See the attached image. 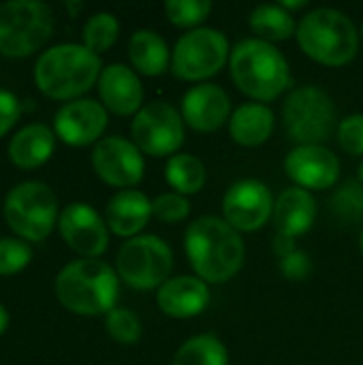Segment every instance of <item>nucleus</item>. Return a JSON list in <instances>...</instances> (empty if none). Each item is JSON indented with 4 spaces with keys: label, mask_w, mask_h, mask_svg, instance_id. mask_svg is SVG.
Here are the masks:
<instances>
[{
    "label": "nucleus",
    "mask_w": 363,
    "mask_h": 365,
    "mask_svg": "<svg viewBox=\"0 0 363 365\" xmlns=\"http://www.w3.org/2000/svg\"><path fill=\"white\" fill-rule=\"evenodd\" d=\"M186 257L203 282L220 284L231 280L244 265V242L225 218L201 216L186 229Z\"/></svg>",
    "instance_id": "nucleus-1"
},
{
    "label": "nucleus",
    "mask_w": 363,
    "mask_h": 365,
    "mask_svg": "<svg viewBox=\"0 0 363 365\" xmlns=\"http://www.w3.org/2000/svg\"><path fill=\"white\" fill-rule=\"evenodd\" d=\"M118 274L101 259H77L66 263L53 282L58 302L75 314H109L118 302Z\"/></svg>",
    "instance_id": "nucleus-2"
},
{
    "label": "nucleus",
    "mask_w": 363,
    "mask_h": 365,
    "mask_svg": "<svg viewBox=\"0 0 363 365\" xmlns=\"http://www.w3.org/2000/svg\"><path fill=\"white\" fill-rule=\"evenodd\" d=\"M103 73L98 53L86 45L62 43L43 51L34 64L39 90L56 101H75L88 92Z\"/></svg>",
    "instance_id": "nucleus-3"
},
{
    "label": "nucleus",
    "mask_w": 363,
    "mask_h": 365,
    "mask_svg": "<svg viewBox=\"0 0 363 365\" xmlns=\"http://www.w3.org/2000/svg\"><path fill=\"white\" fill-rule=\"evenodd\" d=\"M229 66L235 86L257 103H270L291 86V71L285 56L261 38L237 43L231 49Z\"/></svg>",
    "instance_id": "nucleus-4"
},
{
    "label": "nucleus",
    "mask_w": 363,
    "mask_h": 365,
    "mask_svg": "<svg viewBox=\"0 0 363 365\" xmlns=\"http://www.w3.org/2000/svg\"><path fill=\"white\" fill-rule=\"evenodd\" d=\"M297 43L315 62L344 66L359 51V32L347 13L338 9H315L302 17Z\"/></svg>",
    "instance_id": "nucleus-5"
},
{
    "label": "nucleus",
    "mask_w": 363,
    "mask_h": 365,
    "mask_svg": "<svg viewBox=\"0 0 363 365\" xmlns=\"http://www.w3.org/2000/svg\"><path fill=\"white\" fill-rule=\"evenodd\" d=\"M282 124L297 145H321L338 130L336 105L319 86H300L282 105Z\"/></svg>",
    "instance_id": "nucleus-6"
},
{
    "label": "nucleus",
    "mask_w": 363,
    "mask_h": 365,
    "mask_svg": "<svg viewBox=\"0 0 363 365\" xmlns=\"http://www.w3.org/2000/svg\"><path fill=\"white\" fill-rule=\"evenodd\" d=\"M53 32V13L39 0H9L0 4V53L26 58L39 51Z\"/></svg>",
    "instance_id": "nucleus-7"
},
{
    "label": "nucleus",
    "mask_w": 363,
    "mask_h": 365,
    "mask_svg": "<svg viewBox=\"0 0 363 365\" xmlns=\"http://www.w3.org/2000/svg\"><path fill=\"white\" fill-rule=\"evenodd\" d=\"M58 199L43 182H21L4 197V220L24 242H43L58 225Z\"/></svg>",
    "instance_id": "nucleus-8"
},
{
    "label": "nucleus",
    "mask_w": 363,
    "mask_h": 365,
    "mask_svg": "<svg viewBox=\"0 0 363 365\" xmlns=\"http://www.w3.org/2000/svg\"><path fill=\"white\" fill-rule=\"evenodd\" d=\"M173 269L171 248L156 235H137L122 244L116 257L118 278L135 291L160 289Z\"/></svg>",
    "instance_id": "nucleus-9"
},
{
    "label": "nucleus",
    "mask_w": 363,
    "mask_h": 365,
    "mask_svg": "<svg viewBox=\"0 0 363 365\" xmlns=\"http://www.w3.org/2000/svg\"><path fill=\"white\" fill-rule=\"evenodd\" d=\"M229 58V41L220 30L195 28L175 43L171 71L178 79L203 81L216 75Z\"/></svg>",
    "instance_id": "nucleus-10"
},
{
    "label": "nucleus",
    "mask_w": 363,
    "mask_h": 365,
    "mask_svg": "<svg viewBox=\"0 0 363 365\" xmlns=\"http://www.w3.org/2000/svg\"><path fill=\"white\" fill-rule=\"evenodd\" d=\"M131 135L133 143L148 156H175L184 143V120L173 105L152 101L135 113Z\"/></svg>",
    "instance_id": "nucleus-11"
},
{
    "label": "nucleus",
    "mask_w": 363,
    "mask_h": 365,
    "mask_svg": "<svg viewBox=\"0 0 363 365\" xmlns=\"http://www.w3.org/2000/svg\"><path fill=\"white\" fill-rule=\"evenodd\" d=\"M92 167L96 175L116 188L128 190L143 178V156L141 150L124 137H105L92 150Z\"/></svg>",
    "instance_id": "nucleus-12"
},
{
    "label": "nucleus",
    "mask_w": 363,
    "mask_h": 365,
    "mask_svg": "<svg viewBox=\"0 0 363 365\" xmlns=\"http://www.w3.org/2000/svg\"><path fill=\"white\" fill-rule=\"evenodd\" d=\"M274 197L259 180L235 182L223 197L225 220L235 231H257L274 216Z\"/></svg>",
    "instance_id": "nucleus-13"
},
{
    "label": "nucleus",
    "mask_w": 363,
    "mask_h": 365,
    "mask_svg": "<svg viewBox=\"0 0 363 365\" xmlns=\"http://www.w3.org/2000/svg\"><path fill=\"white\" fill-rule=\"evenodd\" d=\"M58 229L66 246L83 259H96L109 246L107 222L88 203L66 205L60 212Z\"/></svg>",
    "instance_id": "nucleus-14"
},
{
    "label": "nucleus",
    "mask_w": 363,
    "mask_h": 365,
    "mask_svg": "<svg viewBox=\"0 0 363 365\" xmlns=\"http://www.w3.org/2000/svg\"><path fill=\"white\" fill-rule=\"evenodd\" d=\"M53 128L56 137L68 145L81 148L94 141L98 143V137L107 128V111L92 98H75L56 111Z\"/></svg>",
    "instance_id": "nucleus-15"
},
{
    "label": "nucleus",
    "mask_w": 363,
    "mask_h": 365,
    "mask_svg": "<svg viewBox=\"0 0 363 365\" xmlns=\"http://www.w3.org/2000/svg\"><path fill=\"white\" fill-rule=\"evenodd\" d=\"M285 171L300 188L325 190L338 182L340 160L325 145H297L289 152Z\"/></svg>",
    "instance_id": "nucleus-16"
},
{
    "label": "nucleus",
    "mask_w": 363,
    "mask_h": 365,
    "mask_svg": "<svg viewBox=\"0 0 363 365\" xmlns=\"http://www.w3.org/2000/svg\"><path fill=\"white\" fill-rule=\"evenodd\" d=\"M229 113V94L216 83L193 86L182 98V120L199 133L218 130L227 120H231Z\"/></svg>",
    "instance_id": "nucleus-17"
},
{
    "label": "nucleus",
    "mask_w": 363,
    "mask_h": 365,
    "mask_svg": "<svg viewBox=\"0 0 363 365\" xmlns=\"http://www.w3.org/2000/svg\"><path fill=\"white\" fill-rule=\"evenodd\" d=\"M96 86L103 107L118 115H131L143 107V86L137 73L124 64L105 66Z\"/></svg>",
    "instance_id": "nucleus-18"
},
{
    "label": "nucleus",
    "mask_w": 363,
    "mask_h": 365,
    "mask_svg": "<svg viewBox=\"0 0 363 365\" xmlns=\"http://www.w3.org/2000/svg\"><path fill=\"white\" fill-rule=\"evenodd\" d=\"M158 308L173 319H190L201 314L210 304L208 282L197 276L169 278L156 293Z\"/></svg>",
    "instance_id": "nucleus-19"
},
{
    "label": "nucleus",
    "mask_w": 363,
    "mask_h": 365,
    "mask_svg": "<svg viewBox=\"0 0 363 365\" xmlns=\"http://www.w3.org/2000/svg\"><path fill=\"white\" fill-rule=\"evenodd\" d=\"M274 227L276 235L285 237H300L304 235L317 218V201L306 188H287L280 192L274 205Z\"/></svg>",
    "instance_id": "nucleus-20"
},
{
    "label": "nucleus",
    "mask_w": 363,
    "mask_h": 365,
    "mask_svg": "<svg viewBox=\"0 0 363 365\" xmlns=\"http://www.w3.org/2000/svg\"><path fill=\"white\" fill-rule=\"evenodd\" d=\"M150 216L152 201L135 188L116 192L105 210L107 227L120 237H137V233L148 225Z\"/></svg>",
    "instance_id": "nucleus-21"
},
{
    "label": "nucleus",
    "mask_w": 363,
    "mask_h": 365,
    "mask_svg": "<svg viewBox=\"0 0 363 365\" xmlns=\"http://www.w3.org/2000/svg\"><path fill=\"white\" fill-rule=\"evenodd\" d=\"M56 148V135L49 126L34 122L19 128L9 143V158L19 169H36L45 165Z\"/></svg>",
    "instance_id": "nucleus-22"
},
{
    "label": "nucleus",
    "mask_w": 363,
    "mask_h": 365,
    "mask_svg": "<svg viewBox=\"0 0 363 365\" xmlns=\"http://www.w3.org/2000/svg\"><path fill=\"white\" fill-rule=\"evenodd\" d=\"M274 130V111L263 103H246L237 107L229 120V135L244 148L263 145Z\"/></svg>",
    "instance_id": "nucleus-23"
},
{
    "label": "nucleus",
    "mask_w": 363,
    "mask_h": 365,
    "mask_svg": "<svg viewBox=\"0 0 363 365\" xmlns=\"http://www.w3.org/2000/svg\"><path fill=\"white\" fill-rule=\"evenodd\" d=\"M128 58L133 66L150 77L163 75L171 66L169 47L154 30H137L128 41Z\"/></svg>",
    "instance_id": "nucleus-24"
},
{
    "label": "nucleus",
    "mask_w": 363,
    "mask_h": 365,
    "mask_svg": "<svg viewBox=\"0 0 363 365\" xmlns=\"http://www.w3.org/2000/svg\"><path fill=\"white\" fill-rule=\"evenodd\" d=\"M250 28L265 43L287 41L293 32H297L295 19L280 4H261V6H257L250 13Z\"/></svg>",
    "instance_id": "nucleus-25"
},
{
    "label": "nucleus",
    "mask_w": 363,
    "mask_h": 365,
    "mask_svg": "<svg viewBox=\"0 0 363 365\" xmlns=\"http://www.w3.org/2000/svg\"><path fill=\"white\" fill-rule=\"evenodd\" d=\"M165 178L178 195H195L205 186L208 171L205 165L193 154H175L169 158Z\"/></svg>",
    "instance_id": "nucleus-26"
},
{
    "label": "nucleus",
    "mask_w": 363,
    "mask_h": 365,
    "mask_svg": "<svg viewBox=\"0 0 363 365\" xmlns=\"http://www.w3.org/2000/svg\"><path fill=\"white\" fill-rule=\"evenodd\" d=\"M173 365H229V351L216 336L201 334L178 349Z\"/></svg>",
    "instance_id": "nucleus-27"
},
{
    "label": "nucleus",
    "mask_w": 363,
    "mask_h": 365,
    "mask_svg": "<svg viewBox=\"0 0 363 365\" xmlns=\"http://www.w3.org/2000/svg\"><path fill=\"white\" fill-rule=\"evenodd\" d=\"M332 214L344 225L363 222V184L359 180H347L332 195Z\"/></svg>",
    "instance_id": "nucleus-28"
},
{
    "label": "nucleus",
    "mask_w": 363,
    "mask_h": 365,
    "mask_svg": "<svg viewBox=\"0 0 363 365\" xmlns=\"http://www.w3.org/2000/svg\"><path fill=\"white\" fill-rule=\"evenodd\" d=\"M118 32L120 24L111 13H94L83 26V45L94 53L107 51L118 41Z\"/></svg>",
    "instance_id": "nucleus-29"
},
{
    "label": "nucleus",
    "mask_w": 363,
    "mask_h": 365,
    "mask_svg": "<svg viewBox=\"0 0 363 365\" xmlns=\"http://www.w3.org/2000/svg\"><path fill=\"white\" fill-rule=\"evenodd\" d=\"M105 327L118 344H137L141 338V323L137 314L126 308H113L105 319Z\"/></svg>",
    "instance_id": "nucleus-30"
},
{
    "label": "nucleus",
    "mask_w": 363,
    "mask_h": 365,
    "mask_svg": "<svg viewBox=\"0 0 363 365\" xmlns=\"http://www.w3.org/2000/svg\"><path fill=\"white\" fill-rule=\"evenodd\" d=\"M212 11L210 0H169L165 4V13L171 24L180 28H193L201 24Z\"/></svg>",
    "instance_id": "nucleus-31"
},
{
    "label": "nucleus",
    "mask_w": 363,
    "mask_h": 365,
    "mask_svg": "<svg viewBox=\"0 0 363 365\" xmlns=\"http://www.w3.org/2000/svg\"><path fill=\"white\" fill-rule=\"evenodd\" d=\"M32 259L28 242L19 237H0V276L19 274Z\"/></svg>",
    "instance_id": "nucleus-32"
},
{
    "label": "nucleus",
    "mask_w": 363,
    "mask_h": 365,
    "mask_svg": "<svg viewBox=\"0 0 363 365\" xmlns=\"http://www.w3.org/2000/svg\"><path fill=\"white\" fill-rule=\"evenodd\" d=\"M152 214L165 222V225H173V222H182L188 214H190V203L184 195L178 192H165L158 195L152 201Z\"/></svg>",
    "instance_id": "nucleus-33"
},
{
    "label": "nucleus",
    "mask_w": 363,
    "mask_h": 365,
    "mask_svg": "<svg viewBox=\"0 0 363 365\" xmlns=\"http://www.w3.org/2000/svg\"><path fill=\"white\" fill-rule=\"evenodd\" d=\"M338 143L351 156L363 154V113H353L338 124Z\"/></svg>",
    "instance_id": "nucleus-34"
},
{
    "label": "nucleus",
    "mask_w": 363,
    "mask_h": 365,
    "mask_svg": "<svg viewBox=\"0 0 363 365\" xmlns=\"http://www.w3.org/2000/svg\"><path fill=\"white\" fill-rule=\"evenodd\" d=\"M19 115H21L19 98L11 90L0 88V137H4L15 126Z\"/></svg>",
    "instance_id": "nucleus-35"
},
{
    "label": "nucleus",
    "mask_w": 363,
    "mask_h": 365,
    "mask_svg": "<svg viewBox=\"0 0 363 365\" xmlns=\"http://www.w3.org/2000/svg\"><path fill=\"white\" fill-rule=\"evenodd\" d=\"M280 269H282V274H285L289 280H304V278L310 276L312 263H310L308 255H306L304 250L297 248V250H293L291 255H287V257L280 259Z\"/></svg>",
    "instance_id": "nucleus-36"
},
{
    "label": "nucleus",
    "mask_w": 363,
    "mask_h": 365,
    "mask_svg": "<svg viewBox=\"0 0 363 365\" xmlns=\"http://www.w3.org/2000/svg\"><path fill=\"white\" fill-rule=\"evenodd\" d=\"M274 250H276V255L282 259V257L291 255L293 250H297V246H295V240H291V237H285V235H276Z\"/></svg>",
    "instance_id": "nucleus-37"
},
{
    "label": "nucleus",
    "mask_w": 363,
    "mask_h": 365,
    "mask_svg": "<svg viewBox=\"0 0 363 365\" xmlns=\"http://www.w3.org/2000/svg\"><path fill=\"white\" fill-rule=\"evenodd\" d=\"M6 327H9V312H6V308L0 304V336L6 331Z\"/></svg>",
    "instance_id": "nucleus-38"
},
{
    "label": "nucleus",
    "mask_w": 363,
    "mask_h": 365,
    "mask_svg": "<svg viewBox=\"0 0 363 365\" xmlns=\"http://www.w3.org/2000/svg\"><path fill=\"white\" fill-rule=\"evenodd\" d=\"M66 6H68V11H73V13H75V11H79V9H81V2H68Z\"/></svg>",
    "instance_id": "nucleus-39"
},
{
    "label": "nucleus",
    "mask_w": 363,
    "mask_h": 365,
    "mask_svg": "<svg viewBox=\"0 0 363 365\" xmlns=\"http://www.w3.org/2000/svg\"><path fill=\"white\" fill-rule=\"evenodd\" d=\"M359 182L363 184V160H362V165H359Z\"/></svg>",
    "instance_id": "nucleus-40"
},
{
    "label": "nucleus",
    "mask_w": 363,
    "mask_h": 365,
    "mask_svg": "<svg viewBox=\"0 0 363 365\" xmlns=\"http://www.w3.org/2000/svg\"><path fill=\"white\" fill-rule=\"evenodd\" d=\"M359 248H362V252H363V229H362V237H359Z\"/></svg>",
    "instance_id": "nucleus-41"
}]
</instances>
